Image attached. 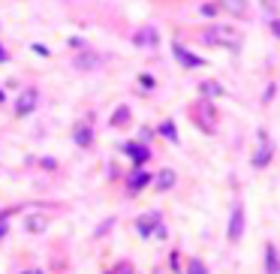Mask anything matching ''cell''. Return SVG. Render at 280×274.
<instances>
[{"mask_svg":"<svg viewBox=\"0 0 280 274\" xmlns=\"http://www.w3.org/2000/svg\"><path fill=\"white\" fill-rule=\"evenodd\" d=\"M127 115H130V109H127V106H120V109L115 112V117H112V124H115V127H120V124H127Z\"/></svg>","mask_w":280,"mask_h":274,"instance_id":"obj_17","label":"cell"},{"mask_svg":"<svg viewBox=\"0 0 280 274\" xmlns=\"http://www.w3.org/2000/svg\"><path fill=\"white\" fill-rule=\"evenodd\" d=\"M100 63H102L100 55H81L79 58V70H94V66H100Z\"/></svg>","mask_w":280,"mask_h":274,"instance_id":"obj_13","label":"cell"},{"mask_svg":"<svg viewBox=\"0 0 280 274\" xmlns=\"http://www.w3.org/2000/svg\"><path fill=\"white\" fill-rule=\"evenodd\" d=\"M73 139H76V145L87 148V145L94 142V133H91V124H79V127H76V133H73Z\"/></svg>","mask_w":280,"mask_h":274,"instance_id":"obj_10","label":"cell"},{"mask_svg":"<svg viewBox=\"0 0 280 274\" xmlns=\"http://www.w3.org/2000/svg\"><path fill=\"white\" fill-rule=\"evenodd\" d=\"M220 6L226 9V12H232V15H244V0H220Z\"/></svg>","mask_w":280,"mask_h":274,"instance_id":"obj_11","label":"cell"},{"mask_svg":"<svg viewBox=\"0 0 280 274\" xmlns=\"http://www.w3.org/2000/svg\"><path fill=\"white\" fill-rule=\"evenodd\" d=\"M205 42L208 45H217V48H238L241 45V39H244V33L238 30V27H232V24H211L205 33Z\"/></svg>","mask_w":280,"mask_h":274,"instance_id":"obj_1","label":"cell"},{"mask_svg":"<svg viewBox=\"0 0 280 274\" xmlns=\"http://www.w3.org/2000/svg\"><path fill=\"white\" fill-rule=\"evenodd\" d=\"M199 91H202L205 97H223V94H226L217 81H202V84H199Z\"/></svg>","mask_w":280,"mask_h":274,"instance_id":"obj_12","label":"cell"},{"mask_svg":"<svg viewBox=\"0 0 280 274\" xmlns=\"http://www.w3.org/2000/svg\"><path fill=\"white\" fill-rule=\"evenodd\" d=\"M124 151H127V154H133V157H136V163H145V160H148V151H145V148H136V145H124Z\"/></svg>","mask_w":280,"mask_h":274,"instance_id":"obj_16","label":"cell"},{"mask_svg":"<svg viewBox=\"0 0 280 274\" xmlns=\"http://www.w3.org/2000/svg\"><path fill=\"white\" fill-rule=\"evenodd\" d=\"M24 274H42V271H24Z\"/></svg>","mask_w":280,"mask_h":274,"instance_id":"obj_22","label":"cell"},{"mask_svg":"<svg viewBox=\"0 0 280 274\" xmlns=\"http://www.w3.org/2000/svg\"><path fill=\"white\" fill-rule=\"evenodd\" d=\"M154 187H157V190H160V193L172 190V187H175V172H172V169H163V172L154 178Z\"/></svg>","mask_w":280,"mask_h":274,"instance_id":"obj_8","label":"cell"},{"mask_svg":"<svg viewBox=\"0 0 280 274\" xmlns=\"http://www.w3.org/2000/svg\"><path fill=\"white\" fill-rule=\"evenodd\" d=\"M136 45H142V48H151V45H157V39H160V37H157V30L154 27H142V30H139L136 33Z\"/></svg>","mask_w":280,"mask_h":274,"instance_id":"obj_7","label":"cell"},{"mask_svg":"<svg viewBox=\"0 0 280 274\" xmlns=\"http://www.w3.org/2000/svg\"><path fill=\"white\" fill-rule=\"evenodd\" d=\"M241 232H244V208L241 205H235L232 214H229V229H226V238H229L232 244L241 241Z\"/></svg>","mask_w":280,"mask_h":274,"instance_id":"obj_2","label":"cell"},{"mask_svg":"<svg viewBox=\"0 0 280 274\" xmlns=\"http://www.w3.org/2000/svg\"><path fill=\"white\" fill-rule=\"evenodd\" d=\"M27 232H42L45 226H48V217H27Z\"/></svg>","mask_w":280,"mask_h":274,"instance_id":"obj_14","label":"cell"},{"mask_svg":"<svg viewBox=\"0 0 280 274\" xmlns=\"http://www.w3.org/2000/svg\"><path fill=\"white\" fill-rule=\"evenodd\" d=\"M271 157V142H268V133L265 130H259V151H256V157H253V166H265Z\"/></svg>","mask_w":280,"mask_h":274,"instance_id":"obj_4","label":"cell"},{"mask_svg":"<svg viewBox=\"0 0 280 274\" xmlns=\"http://www.w3.org/2000/svg\"><path fill=\"white\" fill-rule=\"evenodd\" d=\"M160 130H163V133H166V136H169V139H175V130H172V124H163V127H160Z\"/></svg>","mask_w":280,"mask_h":274,"instance_id":"obj_19","label":"cell"},{"mask_svg":"<svg viewBox=\"0 0 280 274\" xmlns=\"http://www.w3.org/2000/svg\"><path fill=\"white\" fill-rule=\"evenodd\" d=\"M190 274H208V271H205V265L199 259H190Z\"/></svg>","mask_w":280,"mask_h":274,"instance_id":"obj_18","label":"cell"},{"mask_svg":"<svg viewBox=\"0 0 280 274\" xmlns=\"http://www.w3.org/2000/svg\"><path fill=\"white\" fill-rule=\"evenodd\" d=\"M265 274H280V256H277L274 244L265 247Z\"/></svg>","mask_w":280,"mask_h":274,"instance_id":"obj_9","label":"cell"},{"mask_svg":"<svg viewBox=\"0 0 280 274\" xmlns=\"http://www.w3.org/2000/svg\"><path fill=\"white\" fill-rule=\"evenodd\" d=\"M271 30H274L277 37H280V21H271Z\"/></svg>","mask_w":280,"mask_h":274,"instance_id":"obj_20","label":"cell"},{"mask_svg":"<svg viewBox=\"0 0 280 274\" xmlns=\"http://www.w3.org/2000/svg\"><path fill=\"white\" fill-rule=\"evenodd\" d=\"M148 181H151V178H148L145 172H136V175L130 178V190H133V193H136V190H142V187H145Z\"/></svg>","mask_w":280,"mask_h":274,"instance_id":"obj_15","label":"cell"},{"mask_svg":"<svg viewBox=\"0 0 280 274\" xmlns=\"http://www.w3.org/2000/svg\"><path fill=\"white\" fill-rule=\"evenodd\" d=\"M175 58H178L184 66H187V70H196V66H202L205 60L202 58H196V55H190V51L184 48V45H175Z\"/></svg>","mask_w":280,"mask_h":274,"instance_id":"obj_6","label":"cell"},{"mask_svg":"<svg viewBox=\"0 0 280 274\" xmlns=\"http://www.w3.org/2000/svg\"><path fill=\"white\" fill-rule=\"evenodd\" d=\"M262 3H265V6H271V0H262Z\"/></svg>","mask_w":280,"mask_h":274,"instance_id":"obj_23","label":"cell"},{"mask_svg":"<svg viewBox=\"0 0 280 274\" xmlns=\"http://www.w3.org/2000/svg\"><path fill=\"white\" fill-rule=\"evenodd\" d=\"M157 226H163V223H160V214H157V211H154V214H145L142 220H139V232H142L145 238H151V235L157 232Z\"/></svg>","mask_w":280,"mask_h":274,"instance_id":"obj_5","label":"cell"},{"mask_svg":"<svg viewBox=\"0 0 280 274\" xmlns=\"http://www.w3.org/2000/svg\"><path fill=\"white\" fill-rule=\"evenodd\" d=\"M33 106H37V91H21L19 99H15V117H24L33 112Z\"/></svg>","mask_w":280,"mask_h":274,"instance_id":"obj_3","label":"cell"},{"mask_svg":"<svg viewBox=\"0 0 280 274\" xmlns=\"http://www.w3.org/2000/svg\"><path fill=\"white\" fill-rule=\"evenodd\" d=\"M3 58H6V51H3V48H0V60H3Z\"/></svg>","mask_w":280,"mask_h":274,"instance_id":"obj_21","label":"cell"}]
</instances>
